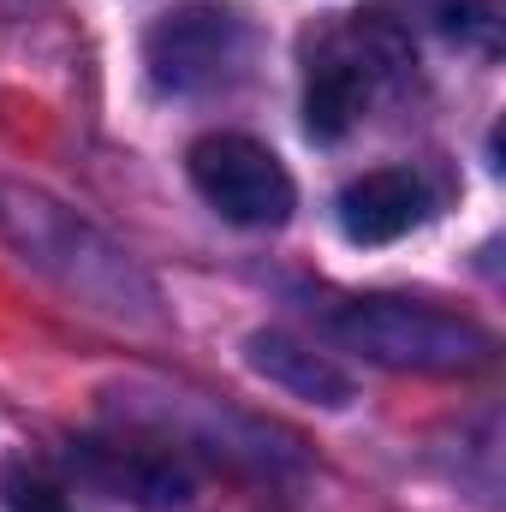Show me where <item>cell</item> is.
<instances>
[{"label":"cell","instance_id":"cell-1","mask_svg":"<svg viewBox=\"0 0 506 512\" xmlns=\"http://www.w3.org/2000/svg\"><path fill=\"white\" fill-rule=\"evenodd\" d=\"M328 334L352 352H364L370 364L387 370H417V376H459V370H483L495 358V340L435 304L417 298H346L328 316Z\"/></svg>","mask_w":506,"mask_h":512},{"label":"cell","instance_id":"cell-8","mask_svg":"<svg viewBox=\"0 0 506 512\" xmlns=\"http://www.w3.org/2000/svg\"><path fill=\"white\" fill-rule=\"evenodd\" d=\"M0 501H6V512H72L66 495L42 471H30V465H6L0 471Z\"/></svg>","mask_w":506,"mask_h":512},{"label":"cell","instance_id":"cell-6","mask_svg":"<svg viewBox=\"0 0 506 512\" xmlns=\"http://www.w3.org/2000/svg\"><path fill=\"white\" fill-rule=\"evenodd\" d=\"M245 364H251L256 376H268L274 387H286V393H298L310 405H328V411H340L352 399L346 370H334L322 352H310L292 334H251L245 340Z\"/></svg>","mask_w":506,"mask_h":512},{"label":"cell","instance_id":"cell-7","mask_svg":"<svg viewBox=\"0 0 506 512\" xmlns=\"http://www.w3.org/2000/svg\"><path fill=\"white\" fill-rule=\"evenodd\" d=\"M84 453H90V465H96L102 483L126 489L131 501H143V507H155V512L185 507V495H191V477L173 459L149 453V447H102V441H90Z\"/></svg>","mask_w":506,"mask_h":512},{"label":"cell","instance_id":"cell-4","mask_svg":"<svg viewBox=\"0 0 506 512\" xmlns=\"http://www.w3.org/2000/svg\"><path fill=\"white\" fill-rule=\"evenodd\" d=\"M429 221V185L411 167H376L340 191V227L352 245H393Z\"/></svg>","mask_w":506,"mask_h":512},{"label":"cell","instance_id":"cell-3","mask_svg":"<svg viewBox=\"0 0 506 512\" xmlns=\"http://www.w3.org/2000/svg\"><path fill=\"white\" fill-rule=\"evenodd\" d=\"M191 185L203 191L209 209H221L239 227H280L298 203L280 155L239 131H209L191 143Z\"/></svg>","mask_w":506,"mask_h":512},{"label":"cell","instance_id":"cell-2","mask_svg":"<svg viewBox=\"0 0 506 512\" xmlns=\"http://www.w3.org/2000/svg\"><path fill=\"white\" fill-rule=\"evenodd\" d=\"M245 18L221 0H185L167 18H155V30L143 36V66L161 90L173 96H197L227 84L245 66Z\"/></svg>","mask_w":506,"mask_h":512},{"label":"cell","instance_id":"cell-9","mask_svg":"<svg viewBox=\"0 0 506 512\" xmlns=\"http://www.w3.org/2000/svg\"><path fill=\"white\" fill-rule=\"evenodd\" d=\"M495 18H501L495 0H453L447 6V30L453 36H477L483 48H495Z\"/></svg>","mask_w":506,"mask_h":512},{"label":"cell","instance_id":"cell-5","mask_svg":"<svg viewBox=\"0 0 506 512\" xmlns=\"http://www.w3.org/2000/svg\"><path fill=\"white\" fill-rule=\"evenodd\" d=\"M364 108H370V54H352V48L316 54L310 78H304V126H310V137H322V143L346 137Z\"/></svg>","mask_w":506,"mask_h":512}]
</instances>
